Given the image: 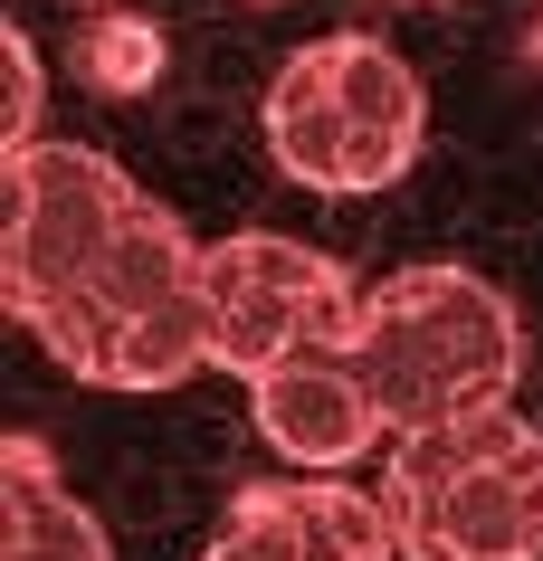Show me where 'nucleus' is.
<instances>
[{"label": "nucleus", "mask_w": 543, "mask_h": 561, "mask_svg": "<svg viewBox=\"0 0 543 561\" xmlns=\"http://www.w3.org/2000/svg\"><path fill=\"white\" fill-rule=\"evenodd\" d=\"M0 219V296L87 390H181L211 371V248L95 144H20Z\"/></svg>", "instance_id": "obj_1"}, {"label": "nucleus", "mask_w": 543, "mask_h": 561, "mask_svg": "<svg viewBox=\"0 0 543 561\" xmlns=\"http://www.w3.org/2000/svg\"><path fill=\"white\" fill-rule=\"evenodd\" d=\"M400 561H534L543 552V428L514 400L400 428L382 457Z\"/></svg>", "instance_id": "obj_2"}, {"label": "nucleus", "mask_w": 543, "mask_h": 561, "mask_svg": "<svg viewBox=\"0 0 543 561\" xmlns=\"http://www.w3.org/2000/svg\"><path fill=\"white\" fill-rule=\"evenodd\" d=\"M353 362H362V381H372V400H382V419L400 438V428H429V419L514 400L524 324H514V305L486 286L477 266H392L362 296Z\"/></svg>", "instance_id": "obj_3"}, {"label": "nucleus", "mask_w": 543, "mask_h": 561, "mask_svg": "<svg viewBox=\"0 0 543 561\" xmlns=\"http://www.w3.org/2000/svg\"><path fill=\"white\" fill-rule=\"evenodd\" d=\"M420 144H429L420 67L372 30L305 38L268 77V152L296 191H325V201L392 191L420 162Z\"/></svg>", "instance_id": "obj_4"}, {"label": "nucleus", "mask_w": 543, "mask_h": 561, "mask_svg": "<svg viewBox=\"0 0 543 561\" xmlns=\"http://www.w3.org/2000/svg\"><path fill=\"white\" fill-rule=\"evenodd\" d=\"M201 296H211V371L258 381L305 343H353L372 286L343 257H325V248H305L286 229H248V238L211 248Z\"/></svg>", "instance_id": "obj_5"}, {"label": "nucleus", "mask_w": 543, "mask_h": 561, "mask_svg": "<svg viewBox=\"0 0 543 561\" xmlns=\"http://www.w3.org/2000/svg\"><path fill=\"white\" fill-rule=\"evenodd\" d=\"M201 561H400V542L382 495L296 467V476H268V485H239Z\"/></svg>", "instance_id": "obj_6"}, {"label": "nucleus", "mask_w": 543, "mask_h": 561, "mask_svg": "<svg viewBox=\"0 0 543 561\" xmlns=\"http://www.w3.org/2000/svg\"><path fill=\"white\" fill-rule=\"evenodd\" d=\"M248 410H258V438L305 476H343L392 438V419H382V400L362 381L353 343H305V353H286L276 371L248 381Z\"/></svg>", "instance_id": "obj_7"}, {"label": "nucleus", "mask_w": 543, "mask_h": 561, "mask_svg": "<svg viewBox=\"0 0 543 561\" xmlns=\"http://www.w3.org/2000/svg\"><path fill=\"white\" fill-rule=\"evenodd\" d=\"M0 561H115L105 524H95L77 485L58 476L48 438L0 447Z\"/></svg>", "instance_id": "obj_8"}, {"label": "nucleus", "mask_w": 543, "mask_h": 561, "mask_svg": "<svg viewBox=\"0 0 543 561\" xmlns=\"http://www.w3.org/2000/svg\"><path fill=\"white\" fill-rule=\"evenodd\" d=\"M0 58H10V95H0V144L20 152V144H38V105H48V67H38V38H30V30H0Z\"/></svg>", "instance_id": "obj_9"}, {"label": "nucleus", "mask_w": 543, "mask_h": 561, "mask_svg": "<svg viewBox=\"0 0 543 561\" xmlns=\"http://www.w3.org/2000/svg\"><path fill=\"white\" fill-rule=\"evenodd\" d=\"M400 10H429V0H400Z\"/></svg>", "instance_id": "obj_10"}]
</instances>
